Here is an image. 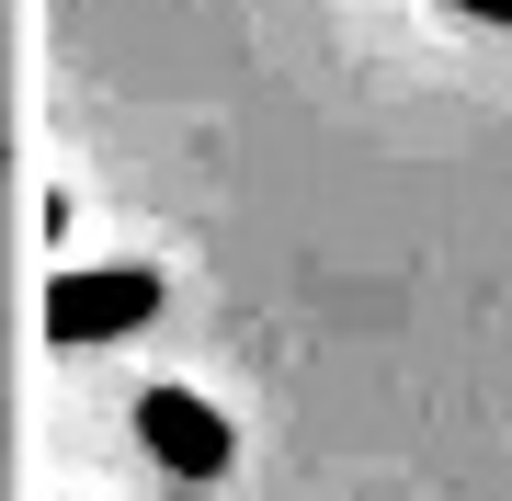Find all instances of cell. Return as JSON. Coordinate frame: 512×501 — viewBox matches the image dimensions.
I'll return each mask as SVG.
<instances>
[{
  "instance_id": "3",
  "label": "cell",
  "mask_w": 512,
  "mask_h": 501,
  "mask_svg": "<svg viewBox=\"0 0 512 501\" xmlns=\"http://www.w3.org/2000/svg\"><path fill=\"white\" fill-rule=\"evenodd\" d=\"M444 12H467V23H512V0H444Z\"/></svg>"
},
{
  "instance_id": "2",
  "label": "cell",
  "mask_w": 512,
  "mask_h": 501,
  "mask_svg": "<svg viewBox=\"0 0 512 501\" xmlns=\"http://www.w3.org/2000/svg\"><path fill=\"white\" fill-rule=\"evenodd\" d=\"M137 445L160 456L171 479H228L239 433H228V410H217V399H194L183 376H171V388H137Z\"/></svg>"
},
{
  "instance_id": "1",
  "label": "cell",
  "mask_w": 512,
  "mask_h": 501,
  "mask_svg": "<svg viewBox=\"0 0 512 501\" xmlns=\"http://www.w3.org/2000/svg\"><path fill=\"white\" fill-rule=\"evenodd\" d=\"M148 319H160V274H148V262H92V274L46 285V331L57 342H126Z\"/></svg>"
}]
</instances>
